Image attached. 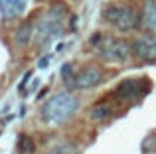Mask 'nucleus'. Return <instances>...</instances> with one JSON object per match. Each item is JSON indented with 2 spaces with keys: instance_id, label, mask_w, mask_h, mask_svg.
<instances>
[{
  "instance_id": "nucleus-1",
  "label": "nucleus",
  "mask_w": 156,
  "mask_h": 154,
  "mask_svg": "<svg viewBox=\"0 0 156 154\" xmlns=\"http://www.w3.org/2000/svg\"><path fill=\"white\" fill-rule=\"evenodd\" d=\"M67 8L63 2H55L34 26V44L38 47H48L55 42L63 32V22Z\"/></svg>"
},
{
  "instance_id": "nucleus-2",
  "label": "nucleus",
  "mask_w": 156,
  "mask_h": 154,
  "mask_svg": "<svg viewBox=\"0 0 156 154\" xmlns=\"http://www.w3.org/2000/svg\"><path fill=\"white\" fill-rule=\"evenodd\" d=\"M79 109V99L69 91L57 93L42 105V121L50 124H61L69 121Z\"/></svg>"
},
{
  "instance_id": "nucleus-3",
  "label": "nucleus",
  "mask_w": 156,
  "mask_h": 154,
  "mask_svg": "<svg viewBox=\"0 0 156 154\" xmlns=\"http://www.w3.org/2000/svg\"><path fill=\"white\" fill-rule=\"evenodd\" d=\"M103 20L107 24H111L113 28H117L119 32H133L140 26V14L134 6L125 2L109 4L103 10Z\"/></svg>"
},
{
  "instance_id": "nucleus-4",
  "label": "nucleus",
  "mask_w": 156,
  "mask_h": 154,
  "mask_svg": "<svg viewBox=\"0 0 156 154\" xmlns=\"http://www.w3.org/2000/svg\"><path fill=\"white\" fill-rule=\"evenodd\" d=\"M133 54V44L121 38H103V42L97 46V55L105 63H122Z\"/></svg>"
},
{
  "instance_id": "nucleus-5",
  "label": "nucleus",
  "mask_w": 156,
  "mask_h": 154,
  "mask_svg": "<svg viewBox=\"0 0 156 154\" xmlns=\"http://www.w3.org/2000/svg\"><path fill=\"white\" fill-rule=\"evenodd\" d=\"M150 81L148 79H125L115 89V99L122 103H133L148 93Z\"/></svg>"
},
{
  "instance_id": "nucleus-6",
  "label": "nucleus",
  "mask_w": 156,
  "mask_h": 154,
  "mask_svg": "<svg viewBox=\"0 0 156 154\" xmlns=\"http://www.w3.org/2000/svg\"><path fill=\"white\" fill-rule=\"evenodd\" d=\"M133 55L140 61L156 63V36H138L133 42Z\"/></svg>"
},
{
  "instance_id": "nucleus-7",
  "label": "nucleus",
  "mask_w": 156,
  "mask_h": 154,
  "mask_svg": "<svg viewBox=\"0 0 156 154\" xmlns=\"http://www.w3.org/2000/svg\"><path fill=\"white\" fill-rule=\"evenodd\" d=\"M105 79V71L97 65H87L81 71L75 73V89H81V91H87V89H93L97 85H101Z\"/></svg>"
},
{
  "instance_id": "nucleus-8",
  "label": "nucleus",
  "mask_w": 156,
  "mask_h": 154,
  "mask_svg": "<svg viewBox=\"0 0 156 154\" xmlns=\"http://www.w3.org/2000/svg\"><path fill=\"white\" fill-rule=\"evenodd\" d=\"M28 0H0V14L4 20H14L24 14Z\"/></svg>"
},
{
  "instance_id": "nucleus-9",
  "label": "nucleus",
  "mask_w": 156,
  "mask_h": 154,
  "mask_svg": "<svg viewBox=\"0 0 156 154\" xmlns=\"http://www.w3.org/2000/svg\"><path fill=\"white\" fill-rule=\"evenodd\" d=\"M140 26H144V30L156 34V0L144 2L140 12Z\"/></svg>"
},
{
  "instance_id": "nucleus-10",
  "label": "nucleus",
  "mask_w": 156,
  "mask_h": 154,
  "mask_svg": "<svg viewBox=\"0 0 156 154\" xmlns=\"http://www.w3.org/2000/svg\"><path fill=\"white\" fill-rule=\"evenodd\" d=\"M32 40H34V26H32V22H22L14 34V44L18 47H26Z\"/></svg>"
},
{
  "instance_id": "nucleus-11",
  "label": "nucleus",
  "mask_w": 156,
  "mask_h": 154,
  "mask_svg": "<svg viewBox=\"0 0 156 154\" xmlns=\"http://www.w3.org/2000/svg\"><path fill=\"white\" fill-rule=\"evenodd\" d=\"M111 115H113V107L107 105V103H97L95 107L89 111V119H91L93 123H103Z\"/></svg>"
},
{
  "instance_id": "nucleus-12",
  "label": "nucleus",
  "mask_w": 156,
  "mask_h": 154,
  "mask_svg": "<svg viewBox=\"0 0 156 154\" xmlns=\"http://www.w3.org/2000/svg\"><path fill=\"white\" fill-rule=\"evenodd\" d=\"M18 150H20V154H34L36 152V142L28 135H20V138H18Z\"/></svg>"
},
{
  "instance_id": "nucleus-13",
  "label": "nucleus",
  "mask_w": 156,
  "mask_h": 154,
  "mask_svg": "<svg viewBox=\"0 0 156 154\" xmlns=\"http://www.w3.org/2000/svg\"><path fill=\"white\" fill-rule=\"evenodd\" d=\"M61 77H63V83L67 85V89H75V75H73L71 63L61 65Z\"/></svg>"
},
{
  "instance_id": "nucleus-14",
  "label": "nucleus",
  "mask_w": 156,
  "mask_h": 154,
  "mask_svg": "<svg viewBox=\"0 0 156 154\" xmlns=\"http://www.w3.org/2000/svg\"><path fill=\"white\" fill-rule=\"evenodd\" d=\"M51 154H79V148H77V144H73V142H61V144H57V146L53 148Z\"/></svg>"
},
{
  "instance_id": "nucleus-15",
  "label": "nucleus",
  "mask_w": 156,
  "mask_h": 154,
  "mask_svg": "<svg viewBox=\"0 0 156 154\" xmlns=\"http://www.w3.org/2000/svg\"><path fill=\"white\" fill-rule=\"evenodd\" d=\"M142 152L144 154H156V140L152 138V136L142 142Z\"/></svg>"
},
{
  "instance_id": "nucleus-16",
  "label": "nucleus",
  "mask_w": 156,
  "mask_h": 154,
  "mask_svg": "<svg viewBox=\"0 0 156 154\" xmlns=\"http://www.w3.org/2000/svg\"><path fill=\"white\" fill-rule=\"evenodd\" d=\"M30 77H32V71H28V73H26V75H24V79H22V83H20V85H18V91H20V93H24V91H26V85H28V81H30Z\"/></svg>"
},
{
  "instance_id": "nucleus-17",
  "label": "nucleus",
  "mask_w": 156,
  "mask_h": 154,
  "mask_svg": "<svg viewBox=\"0 0 156 154\" xmlns=\"http://www.w3.org/2000/svg\"><path fill=\"white\" fill-rule=\"evenodd\" d=\"M50 61H51V55H50V54H46L42 59H40L38 67H40V69H46V67H48V63H50Z\"/></svg>"
}]
</instances>
